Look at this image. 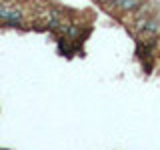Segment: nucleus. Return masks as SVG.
<instances>
[{"mask_svg": "<svg viewBox=\"0 0 160 150\" xmlns=\"http://www.w3.org/2000/svg\"><path fill=\"white\" fill-rule=\"evenodd\" d=\"M140 4H142V0H116L114 6H116L120 12H134Z\"/></svg>", "mask_w": 160, "mask_h": 150, "instance_id": "nucleus-1", "label": "nucleus"}, {"mask_svg": "<svg viewBox=\"0 0 160 150\" xmlns=\"http://www.w3.org/2000/svg\"><path fill=\"white\" fill-rule=\"evenodd\" d=\"M104 2H112V4H114V2H116V0H104Z\"/></svg>", "mask_w": 160, "mask_h": 150, "instance_id": "nucleus-2", "label": "nucleus"}]
</instances>
